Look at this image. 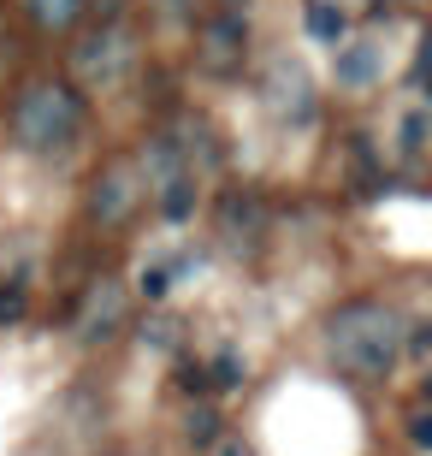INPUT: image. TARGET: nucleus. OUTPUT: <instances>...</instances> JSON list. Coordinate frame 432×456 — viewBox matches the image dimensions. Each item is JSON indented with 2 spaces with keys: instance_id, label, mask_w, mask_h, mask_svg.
<instances>
[{
  "instance_id": "nucleus-1",
  "label": "nucleus",
  "mask_w": 432,
  "mask_h": 456,
  "mask_svg": "<svg viewBox=\"0 0 432 456\" xmlns=\"http://www.w3.org/2000/svg\"><path fill=\"white\" fill-rule=\"evenodd\" d=\"M403 332H409V321L391 303H349L326 326V350L355 379H385L403 362Z\"/></svg>"
},
{
  "instance_id": "nucleus-2",
  "label": "nucleus",
  "mask_w": 432,
  "mask_h": 456,
  "mask_svg": "<svg viewBox=\"0 0 432 456\" xmlns=\"http://www.w3.org/2000/svg\"><path fill=\"white\" fill-rule=\"evenodd\" d=\"M84 131V102L71 95V84H53V77H36L12 107V136L30 154H60L77 142Z\"/></svg>"
},
{
  "instance_id": "nucleus-3",
  "label": "nucleus",
  "mask_w": 432,
  "mask_h": 456,
  "mask_svg": "<svg viewBox=\"0 0 432 456\" xmlns=\"http://www.w3.org/2000/svg\"><path fill=\"white\" fill-rule=\"evenodd\" d=\"M71 71H77L84 84H95V89L118 84V77L131 71V36L118 30V24H101V30H89L84 42H77V53H71Z\"/></svg>"
},
{
  "instance_id": "nucleus-4",
  "label": "nucleus",
  "mask_w": 432,
  "mask_h": 456,
  "mask_svg": "<svg viewBox=\"0 0 432 456\" xmlns=\"http://www.w3.org/2000/svg\"><path fill=\"white\" fill-rule=\"evenodd\" d=\"M143 178H136V167H107L95 178V190H89V220L101 225V232H113V225H125L143 208Z\"/></svg>"
},
{
  "instance_id": "nucleus-5",
  "label": "nucleus",
  "mask_w": 432,
  "mask_h": 456,
  "mask_svg": "<svg viewBox=\"0 0 432 456\" xmlns=\"http://www.w3.org/2000/svg\"><path fill=\"white\" fill-rule=\"evenodd\" d=\"M266 107H273L279 118H297V125L314 118V84H308V71H302L290 53L266 66Z\"/></svg>"
},
{
  "instance_id": "nucleus-6",
  "label": "nucleus",
  "mask_w": 432,
  "mask_h": 456,
  "mask_svg": "<svg viewBox=\"0 0 432 456\" xmlns=\"http://www.w3.org/2000/svg\"><path fill=\"white\" fill-rule=\"evenodd\" d=\"M332 77H338V89H373L385 77V42H373V36H344L332 48Z\"/></svg>"
},
{
  "instance_id": "nucleus-7",
  "label": "nucleus",
  "mask_w": 432,
  "mask_h": 456,
  "mask_svg": "<svg viewBox=\"0 0 432 456\" xmlns=\"http://www.w3.org/2000/svg\"><path fill=\"white\" fill-rule=\"evenodd\" d=\"M243 53H249V24L237 12H219L214 24H201V60L214 71H237Z\"/></svg>"
},
{
  "instance_id": "nucleus-8",
  "label": "nucleus",
  "mask_w": 432,
  "mask_h": 456,
  "mask_svg": "<svg viewBox=\"0 0 432 456\" xmlns=\"http://www.w3.org/2000/svg\"><path fill=\"white\" fill-rule=\"evenodd\" d=\"M118 321H125V290H118L113 279H107V285H95V290H89L84 314H77V338H84V344L113 338V332H118Z\"/></svg>"
},
{
  "instance_id": "nucleus-9",
  "label": "nucleus",
  "mask_w": 432,
  "mask_h": 456,
  "mask_svg": "<svg viewBox=\"0 0 432 456\" xmlns=\"http://www.w3.org/2000/svg\"><path fill=\"white\" fill-rule=\"evenodd\" d=\"M302 24H308V36H314V42H326V48H338V42L349 36V12H344V0H314Z\"/></svg>"
},
{
  "instance_id": "nucleus-10",
  "label": "nucleus",
  "mask_w": 432,
  "mask_h": 456,
  "mask_svg": "<svg viewBox=\"0 0 432 456\" xmlns=\"http://www.w3.org/2000/svg\"><path fill=\"white\" fill-rule=\"evenodd\" d=\"M154 202H160V220L183 225V220H190V214H196V202H201V190H196V172H183L178 184L154 190Z\"/></svg>"
},
{
  "instance_id": "nucleus-11",
  "label": "nucleus",
  "mask_w": 432,
  "mask_h": 456,
  "mask_svg": "<svg viewBox=\"0 0 432 456\" xmlns=\"http://www.w3.org/2000/svg\"><path fill=\"white\" fill-rule=\"evenodd\" d=\"M24 6H30V24L36 30H71V24H77V18H84V0H24Z\"/></svg>"
},
{
  "instance_id": "nucleus-12",
  "label": "nucleus",
  "mask_w": 432,
  "mask_h": 456,
  "mask_svg": "<svg viewBox=\"0 0 432 456\" xmlns=\"http://www.w3.org/2000/svg\"><path fill=\"white\" fill-rule=\"evenodd\" d=\"M190 267H196L190 255H178V261H154V267H143V273H136V290H143L149 303H160V297L172 290V279H178V273H190Z\"/></svg>"
},
{
  "instance_id": "nucleus-13",
  "label": "nucleus",
  "mask_w": 432,
  "mask_h": 456,
  "mask_svg": "<svg viewBox=\"0 0 432 456\" xmlns=\"http://www.w3.org/2000/svg\"><path fill=\"white\" fill-rule=\"evenodd\" d=\"M397 149H403V160H420L427 154V107L420 102L397 118Z\"/></svg>"
},
{
  "instance_id": "nucleus-14",
  "label": "nucleus",
  "mask_w": 432,
  "mask_h": 456,
  "mask_svg": "<svg viewBox=\"0 0 432 456\" xmlns=\"http://www.w3.org/2000/svg\"><path fill=\"white\" fill-rule=\"evenodd\" d=\"M219 225H225V237L243 232V243H255V232H261V208H255L249 196H232V202H225V214H219Z\"/></svg>"
},
{
  "instance_id": "nucleus-15",
  "label": "nucleus",
  "mask_w": 432,
  "mask_h": 456,
  "mask_svg": "<svg viewBox=\"0 0 432 456\" xmlns=\"http://www.w3.org/2000/svg\"><path fill=\"white\" fill-rule=\"evenodd\" d=\"M214 379H219V386H225V391H237V386H243V379H249V362H243V355H237L232 344H225V350L214 355Z\"/></svg>"
},
{
  "instance_id": "nucleus-16",
  "label": "nucleus",
  "mask_w": 432,
  "mask_h": 456,
  "mask_svg": "<svg viewBox=\"0 0 432 456\" xmlns=\"http://www.w3.org/2000/svg\"><path fill=\"white\" fill-rule=\"evenodd\" d=\"M183 427H190V444H214L219 439V409L214 403H196Z\"/></svg>"
},
{
  "instance_id": "nucleus-17",
  "label": "nucleus",
  "mask_w": 432,
  "mask_h": 456,
  "mask_svg": "<svg viewBox=\"0 0 432 456\" xmlns=\"http://www.w3.org/2000/svg\"><path fill=\"white\" fill-rule=\"evenodd\" d=\"M409 444H415V451H427V444H432V415H427V409L409 415Z\"/></svg>"
},
{
  "instance_id": "nucleus-18",
  "label": "nucleus",
  "mask_w": 432,
  "mask_h": 456,
  "mask_svg": "<svg viewBox=\"0 0 432 456\" xmlns=\"http://www.w3.org/2000/svg\"><path fill=\"white\" fill-rule=\"evenodd\" d=\"M24 314V297L18 290H0V321H18Z\"/></svg>"
},
{
  "instance_id": "nucleus-19",
  "label": "nucleus",
  "mask_w": 432,
  "mask_h": 456,
  "mask_svg": "<svg viewBox=\"0 0 432 456\" xmlns=\"http://www.w3.org/2000/svg\"><path fill=\"white\" fill-rule=\"evenodd\" d=\"M160 12H167V18H172V24H183V18L196 12V0H160Z\"/></svg>"
},
{
  "instance_id": "nucleus-20",
  "label": "nucleus",
  "mask_w": 432,
  "mask_h": 456,
  "mask_svg": "<svg viewBox=\"0 0 432 456\" xmlns=\"http://www.w3.org/2000/svg\"><path fill=\"white\" fill-rule=\"evenodd\" d=\"M214 451H219V456H255V451H249V444H243V439H225V433H219V439H214Z\"/></svg>"
},
{
  "instance_id": "nucleus-21",
  "label": "nucleus",
  "mask_w": 432,
  "mask_h": 456,
  "mask_svg": "<svg viewBox=\"0 0 432 456\" xmlns=\"http://www.w3.org/2000/svg\"><path fill=\"white\" fill-rule=\"evenodd\" d=\"M225 6H232V12H243V6H249V0H225Z\"/></svg>"
},
{
  "instance_id": "nucleus-22",
  "label": "nucleus",
  "mask_w": 432,
  "mask_h": 456,
  "mask_svg": "<svg viewBox=\"0 0 432 456\" xmlns=\"http://www.w3.org/2000/svg\"><path fill=\"white\" fill-rule=\"evenodd\" d=\"M101 6H107V12H113V6H118V0H101Z\"/></svg>"
}]
</instances>
